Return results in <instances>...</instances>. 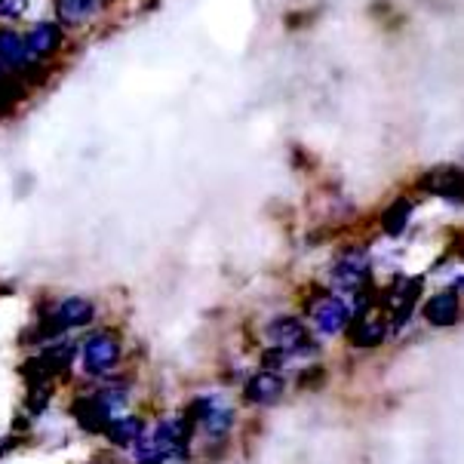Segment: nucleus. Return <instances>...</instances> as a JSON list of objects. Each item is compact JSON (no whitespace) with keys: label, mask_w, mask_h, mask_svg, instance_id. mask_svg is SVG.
<instances>
[{"label":"nucleus","mask_w":464,"mask_h":464,"mask_svg":"<svg viewBox=\"0 0 464 464\" xmlns=\"http://www.w3.org/2000/svg\"><path fill=\"white\" fill-rule=\"evenodd\" d=\"M267 338H271V344L283 353H295V357H302V353H314V348L308 329L298 317H274L271 324H267Z\"/></svg>","instance_id":"f257e3e1"},{"label":"nucleus","mask_w":464,"mask_h":464,"mask_svg":"<svg viewBox=\"0 0 464 464\" xmlns=\"http://www.w3.org/2000/svg\"><path fill=\"white\" fill-rule=\"evenodd\" d=\"M185 419L191 424L198 421L209 437H225L227 430L234 428V409L218 403V400H212V397H200L191 403V409L185 412Z\"/></svg>","instance_id":"f03ea898"},{"label":"nucleus","mask_w":464,"mask_h":464,"mask_svg":"<svg viewBox=\"0 0 464 464\" xmlns=\"http://www.w3.org/2000/svg\"><path fill=\"white\" fill-rule=\"evenodd\" d=\"M369 280V253L366 249H348L338 262L333 265V283L344 293L357 295Z\"/></svg>","instance_id":"7ed1b4c3"},{"label":"nucleus","mask_w":464,"mask_h":464,"mask_svg":"<svg viewBox=\"0 0 464 464\" xmlns=\"http://www.w3.org/2000/svg\"><path fill=\"white\" fill-rule=\"evenodd\" d=\"M117 360H121V342H117L114 333H96L83 342L86 372L102 375V372H108V369H114Z\"/></svg>","instance_id":"20e7f679"},{"label":"nucleus","mask_w":464,"mask_h":464,"mask_svg":"<svg viewBox=\"0 0 464 464\" xmlns=\"http://www.w3.org/2000/svg\"><path fill=\"white\" fill-rule=\"evenodd\" d=\"M308 314H311L314 326H317L324 335H335V333H342V329L348 326V308H344V302H342V298H335V295L311 298Z\"/></svg>","instance_id":"39448f33"},{"label":"nucleus","mask_w":464,"mask_h":464,"mask_svg":"<svg viewBox=\"0 0 464 464\" xmlns=\"http://www.w3.org/2000/svg\"><path fill=\"white\" fill-rule=\"evenodd\" d=\"M71 415H74V419L81 421V428L90 430V434H105L108 421L114 419V415L108 412V406L102 403L99 394L83 397V400H74V406H71Z\"/></svg>","instance_id":"423d86ee"},{"label":"nucleus","mask_w":464,"mask_h":464,"mask_svg":"<svg viewBox=\"0 0 464 464\" xmlns=\"http://www.w3.org/2000/svg\"><path fill=\"white\" fill-rule=\"evenodd\" d=\"M283 397V379L277 372H256L253 379L246 382V403H256V406H271L277 403Z\"/></svg>","instance_id":"0eeeda50"},{"label":"nucleus","mask_w":464,"mask_h":464,"mask_svg":"<svg viewBox=\"0 0 464 464\" xmlns=\"http://www.w3.org/2000/svg\"><path fill=\"white\" fill-rule=\"evenodd\" d=\"M421 188H424V191H430V194H437V198H443V200L459 203L461 200V172L455 167L434 169V172H428V176L421 179Z\"/></svg>","instance_id":"6e6552de"},{"label":"nucleus","mask_w":464,"mask_h":464,"mask_svg":"<svg viewBox=\"0 0 464 464\" xmlns=\"http://www.w3.org/2000/svg\"><path fill=\"white\" fill-rule=\"evenodd\" d=\"M424 317L434 326H452L459 320V293H437L424 302Z\"/></svg>","instance_id":"1a4fd4ad"},{"label":"nucleus","mask_w":464,"mask_h":464,"mask_svg":"<svg viewBox=\"0 0 464 464\" xmlns=\"http://www.w3.org/2000/svg\"><path fill=\"white\" fill-rule=\"evenodd\" d=\"M59 44H62V28L56 25V22H41V25H34L28 34V41H25L28 53L37 59L53 56V53L59 50Z\"/></svg>","instance_id":"9d476101"},{"label":"nucleus","mask_w":464,"mask_h":464,"mask_svg":"<svg viewBox=\"0 0 464 464\" xmlns=\"http://www.w3.org/2000/svg\"><path fill=\"white\" fill-rule=\"evenodd\" d=\"M31 59L25 41H22L15 31H0V65L6 71L10 68H25Z\"/></svg>","instance_id":"9b49d317"},{"label":"nucleus","mask_w":464,"mask_h":464,"mask_svg":"<svg viewBox=\"0 0 464 464\" xmlns=\"http://www.w3.org/2000/svg\"><path fill=\"white\" fill-rule=\"evenodd\" d=\"M384 333H388V326L382 317H357V324L351 326V342L357 348H375L384 342Z\"/></svg>","instance_id":"f8f14e48"},{"label":"nucleus","mask_w":464,"mask_h":464,"mask_svg":"<svg viewBox=\"0 0 464 464\" xmlns=\"http://www.w3.org/2000/svg\"><path fill=\"white\" fill-rule=\"evenodd\" d=\"M105 434L111 437V443L117 446H132L145 434V424H141V419H136V415H117V419L108 421Z\"/></svg>","instance_id":"ddd939ff"},{"label":"nucleus","mask_w":464,"mask_h":464,"mask_svg":"<svg viewBox=\"0 0 464 464\" xmlns=\"http://www.w3.org/2000/svg\"><path fill=\"white\" fill-rule=\"evenodd\" d=\"M409 218H412V200H406V198L394 200L388 209L382 212L384 234H388V237H400V234H403L406 227H409Z\"/></svg>","instance_id":"4468645a"},{"label":"nucleus","mask_w":464,"mask_h":464,"mask_svg":"<svg viewBox=\"0 0 464 464\" xmlns=\"http://www.w3.org/2000/svg\"><path fill=\"white\" fill-rule=\"evenodd\" d=\"M59 320L65 324V329L68 326H86L90 324L92 317H96V311H92V304L86 302V298H65V302L59 304Z\"/></svg>","instance_id":"2eb2a0df"},{"label":"nucleus","mask_w":464,"mask_h":464,"mask_svg":"<svg viewBox=\"0 0 464 464\" xmlns=\"http://www.w3.org/2000/svg\"><path fill=\"white\" fill-rule=\"evenodd\" d=\"M421 286H424V280H421V277H415V280H409L403 289H400V302H397V308H394V329H400V326H406V324H409L415 302H419Z\"/></svg>","instance_id":"dca6fc26"},{"label":"nucleus","mask_w":464,"mask_h":464,"mask_svg":"<svg viewBox=\"0 0 464 464\" xmlns=\"http://www.w3.org/2000/svg\"><path fill=\"white\" fill-rule=\"evenodd\" d=\"M99 10V0H59V19L65 25H81Z\"/></svg>","instance_id":"f3484780"},{"label":"nucleus","mask_w":464,"mask_h":464,"mask_svg":"<svg viewBox=\"0 0 464 464\" xmlns=\"http://www.w3.org/2000/svg\"><path fill=\"white\" fill-rule=\"evenodd\" d=\"M283 360H286V353L277 351V348L271 344V348H267V351L262 353V369H265V372H277V369L283 366Z\"/></svg>","instance_id":"a211bd4d"},{"label":"nucleus","mask_w":464,"mask_h":464,"mask_svg":"<svg viewBox=\"0 0 464 464\" xmlns=\"http://www.w3.org/2000/svg\"><path fill=\"white\" fill-rule=\"evenodd\" d=\"M25 13V0H0V19H15Z\"/></svg>","instance_id":"6ab92c4d"},{"label":"nucleus","mask_w":464,"mask_h":464,"mask_svg":"<svg viewBox=\"0 0 464 464\" xmlns=\"http://www.w3.org/2000/svg\"><path fill=\"white\" fill-rule=\"evenodd\" d=\"M163 464H167V461H163Z\"/></svg>","instance_id":"aec40b11"}]
</instances>
